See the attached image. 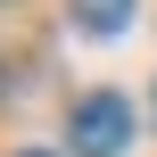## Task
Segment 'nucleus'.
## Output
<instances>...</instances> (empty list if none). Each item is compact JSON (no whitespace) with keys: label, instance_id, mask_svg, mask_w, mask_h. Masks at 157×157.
Here are the masks:
<instances>
[{"label":"nucleus","instance_id":"1","mask_svg":"<svg viewBox=\"0 0 157 157\" xmlns=\"http://www.w3.org/2000/svg\"><path fill=\"white\" fill-rule=\"evenodd\" d=\"M66 149L75 157H124L132 149V99L124 91H83L66 108Z\"/></svg>","mask_w":157,"mask_h":157},{"label":"nucleus","instance_id":"2","mask_svg":"<svg viewBox=\"0 0 157 157\" xmlns=\"http://www.w3.org/2000/svg\"><path fill=\"white\" fill-rule=\"evenodd\" d=\"M124 17H132V0H75V25H83L91 41H116Z\"/></svg>","mask_w":157,"mask_h":157},{"label":"nucleus","instance_id":"3","mask_svg":"<svg viewBox=\"0 0 157 157\" xmlns=\"http://www.w3.org/2000/svg\"><path fill=\"white\" fill-rule=\"evenodd\" d=\"M149 124H157V91H149Z\"/></svg>","mask_w":157,"mask_h":157},{"label":"nucleus","instance_id":"4","mask_svg":"<svg viewBox=\"0 0 157 157\" xmlns=\"http://www.w3.org/2000/svg\"><path fill=\"white\" fill-rule=\"evenodd\" d=\"M25 157H50V149H25Z\"/></svg>","mask_w":157,"mask_h":157}]
</instances>
